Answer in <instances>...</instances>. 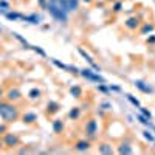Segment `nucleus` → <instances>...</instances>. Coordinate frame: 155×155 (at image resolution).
Masks as SVG:
<instances>
[{"label": "nucleus", "mask_w": 155, "mask_h": 155, "mask_svg": "<svg viewBox=\"0 0 155 155\" xmlns=\"http://www.w3.org/2000/svg\"><path fill=\"white\" fill-rule=\"evenodd\" d=\"M0 116L5 121H14L17 119L19 112L14 106H11L9 102H0Z\"/></svg>", "instance_id": "nucleus-1"}, {"label": "nucleus", "mask_w": 155, "mask_h": 155, "mask_svg": "<svg viewBox=\"0 0 155 155\" xmlns=\"http://www.w3.org/2000/svg\"><path fill=\"white\" fill-rule=\"evenodd\" d=\"M47 11L50 14H51V17L53 19H56L58 22H60V23H65L67 22V19H68V13H65L64 9H60L56 3H53V2H50L48 3V6H47Z\"/></svg>", "instance_id": "nucleus-2"}, {"label": "nucleus", "mask_w": 155, "mask_h": 155, "mask_svg": "<svg viewBox=\"0 0 155 155\" xmlns=\"http://www.w3.org/2000/svg\"><path fill=\"white\" fill-rule=\"evenodd\" d=\"M79 75L82 78H85L87 81H92V82H99V84H106V79L101 76V75H98L96 71H92L90 68H82L79 71Z\"/></svg>", "instance_id": "nucleus-3"}, {"label": "nucleus", "mask_w": 155, "mask_h": 155, "mask_svg": "<svg viewBox=\"0 0 155 155\" xmlns=\"http://www.w3.org/2000/svg\"><path fill=\"white\" fill-rule=\"evenodd\" d=\"M85 135H87V138L88 140H95L96 138V134H98V123H96V119H88L87 123H85Z\"/></svg>", "instance_id": "nucleus-4"}, {"label": "nucleus", "mask_w": 155, "mask_h": 155, "mask_svg": "<svg viewBox=\"0 0 155 155\" xmlns=\"http://www.w3.org/2000/svg\"><path fill=\"white\" fill-rule=\"evenodd\" d=\"M134 85L138 88L140 92H143V93H154V88L149 85V84H146L144 81H141V79H135V82H134Z\"/></svg>", "instance_id": "nucleus-5"}, {"label": "nucleus", "mask_w": 155, "mask_h": 155, "mask_svg": "<svg viewBox=\"0 0 155 155\" xmlns=\"http://www.w3.org/2000/svg\"><path fill=\"white\" fill-rule=\"evenodd\" d=\"M78 53H79L81 56L84 58V59L87 60V62H88V64H90L93 68L96 70V73H99V71H101V67H98V65H96V62H95V60H93V58L90 56V54H87V53H85V51H84V50H82V48H78Z\"/></svg>", "instance_id": "nucleus-6"}, {"label": "nucleus", "mask_w": 155, "mask_h": 155, "mask_svg": "<svg viewBox=\"0 0 155 155\" xmlns=\"http://www.w3.org/2000/svg\"><path fill=\"white\" fill-rule=\"evenodd\" d=\"M90 140H79L75 144V151L76 152H87L88 149H90Z\"/></svg>", "instance_id": "nucleus-7"}, {"label": "nucleus", "mask_w": 155, "mask_h": 155, "mask_svg": "<svg viewBox=\"0 0 155 155\" xmlns=\"http://www.w3.org/2000/svg\"><path fill=\"white\" fill-rule=\"evenodd\" d=\"M124 25H126L127 30H137L138 26H140V19H138L137 16H135V17H129L124 22Z\"/></svg>", "instance_id": "nucleus-8"}, {"label": "nucleus", "mask_w": 155, "mask_h": 155, "mask_svg": "<svg viewBox=\"0 0 155 155\" xmlns=\"http://www.w3.org/2000/svg\"><path fill=\"white\" fill-rule=\"evenodd\" d=\"M5 144L9 146V147H14L19 144V137L14 135V134H8L6 137H5Z\"/></svg>", "instance_id": "nucleus-9"}, {"label": "nucleus", "mask_w": 155, "mask_h": 155, "mask_svg": "<svg viewBox=\"0 0 155 155\" xmlns=\"http://www.w3.org/2000/svg\"><path fill=\"white\" fill-rule=\"evenodd\" d=\"M98 152L104 154V155H112L113 147H112V144H109V143H101V144L98 146Z\"/></svg>", "instance_id": "nucleus-10"}, {"label": "nucleus", "mask_w": 155, "mask_h": 155, "mask_svg": "<svg viewBox=\"0 0 155 155\" xmlns=\"http://www.w3.org/2000/svg\"><path fill=\"white\" fill-rule=\"evenodd\" d=\"M22 20L30 22V23H33V25H37V23H41L42 17H41V16H37V14H33V16H22Z\"/></svg>", "instance_id": "nucleus-11"}, {"label": "nucleus", "mask_w": 155, "mask_h": 155, "mask_svg": "<svg viewBox=\"0 0 155 155\" xmlns=\"http://www.w3.org/2000/svg\"><path fill=\"white\" fill-rule=\"evenodd\" d=\"M132 152H134V149L130 147L129 143H121V144L118 146V154H126V155H130Z\"/></svg>", "instance_id": "nucleus-12"}, {"label": "nucleus", "mask_w": 155, "mask_h": 155, "mask_svg": "<svg viewBox=\"0 0 155 155\" xmlns=\"http://www.w3.org/2000/svg\"><path fill=\"white\" fill-rule=\"evenodd\" d=\"M22 119H23V123H26V124H33L34 121H37V115L28 112V113H25L23 116H22Z\"/></svg>", "instance_id": "nucleus-13"}, {"label": "nucleus", "mask_w": 155, "mask_h": 155, "mask_svg": "<svg viewBox=\"0 0 155 155\" xmlns=\"http://www.w3.org/2000/svg\"><path fill=\"white\" fill-rule=\"evenodd\" d=\"M62 130H64L62 119H54L53 121V132L54 134H62Z\"/></svg>", "instance_id": "nucleus-14"}, {"label": "nucleus", "mask_w": 155, "mask_h": 155, "mask_svg": "<svg viewBox=\"0 0 155 155\" xmlns=\"http://www.w3.org/2000/svg\"><path fill=\"white\" fill-rule=\"evenodd\" d=\"M70 95L76 98V99H79L82 98V88L79 85H73V87H70Z\"/></svg>", "instance_id": "nucleus-15"}, {"label": "nucleus", "mask_w": 155, "mask_h": 155, "mask_svg": "<svg viewBox=\"0 0 155 155\" xmlns=\"http://www.w3.org/2000/svg\"><path fill=\"white\" fill-rule=\"evenodd\" d=\"M59 109H60V106H59V102H56V101H50L48 106H47L48 113H56V112H59Z\"/></svg>", "instance_id": "nucleus-16"}, {"label": "nucleus", "mask_w": 155, "mask_h": 155, "mask_svg": "<svg viewBox=\"0 0 155 155\" xmlns=\"http://www.w3.org/2000/svg\"><path fill=\"white\" fill-rule=\"evenodd\" d=\"M79 116H81V107H73L70 110V113H68V118L70 119H79Z\"/></svg>", "instance_id": "nucleus-17"}, {"label": "nucleus", "mask_w": 155, "mask_h": 155, "mask_svg": "<svg viewBox=\"0 0 155 155\" xmlns=\"http://www.w3.org/2000/svg\"><path fill=\"white\" fill-rule=\"evenodd\" d=\"M8 99H9V101H17V99H20V92L17 90V88L9 90L8 92Z\"/></svg>", "instance_id": "nucleus-18"}, {"label": "nucleus", "mask_w": 155, "mask_h": 155, "mask_svg": "<svg viewBox=\"0 0 155 155\" xmlns=\"http://www.w3.org/2000/svg\"><path fill=\"white\" fill-rule=\"evenodd\" d=\"M154 30H155V26L152 23H144V25H143V28L140 30V33H141V34H151Z\"/></svg>", "instance_id": "nucleus-19"}, {"label": "nucleus", "mask_w": 155, "mask_h": 155, "mask_svg": "<svg viewBox=\"0 0 155 155\" xmlns=\"http://www.w3.org/2000/svg\"><path fill=\"white\" fill-rule=\"evenodd\" d=\"M137 119L140 121L141 124H144V126H149V127L152 126L151 119H149V118H146V116H144V115H141V113H138V115H137Z\"/></svg>", "instance_id": "nucleus-20"}, {"label": "nucleus", "mask_w": 155, "mask_h": 155, "mask_svg": "<svg viewBox=\"0 0 155 155\" xmlns=\"http://www.w3.org/2000/svg\"><path fill=\"white\" fill-rule=\"evenodd\" d=\"M51 62L56 65V67H59L60 70H64V71H68L70 70V65H65L64 62H60V60H58V59H51Z\"/></svg>", "instance_id": "nucleus-21"}, {"label": "nucleus", "mask_w": 155, "mask_h": 155, "mask_svg": "<svg viewBox=\"0 0 155 155\" xmlns=\"http://www.w3.org/2000/svg\"><path fill=\"white\" fill-rule=\"evenodd\" d=\"M28 95H30L31 99H39L41 98V90H39V88H31Z\"/></svg>", "instance_id": "nucleus-22"}, {"label": "nucleus", "mask_w": 155, "mask_h": 155, "mask_svg": "<svg viewBox=\"0 0 155 155\" xmlns=\"http://www.w3.org/2000/svg\"><path fill=\"white\" fill-rule=\"evenodd\" d=\"M78 2H79V0H67L68 11H76L78 9Z\"/></svg>", "instance_id": "nucleus-23"}, {"label": "nucleus", "mask_w": 155, "mask_h": 155, "mask_svg": "<svg viewBox=\"0 0 155 155\" xmlns=\"http://www.w3.org/2000/svg\"><path fill=\"white\" fill-rule=\"evenodd\" d=\"M8 9H9V3H8V2H5V0H0V13L6 14V13H8Z\"/></svg>", "instance_id": "nucleus-24"}, {"label": "nucleus", "mask_w": 155, "mask_h": 155, "mask_svg": "<svg viewBox=\"0 0 155 155\" xmlns=\"http://www.w3.org/2000/svg\"><path fill=\"white\" fill-rule=\"evenodd\" d=\"M5 16H6V19H9V20H17V19H22V14H19V13H6Z\"/></svg>", "instance_id": "nucleus-25"}, {"label": "nucleus", "mask_w": 155, "mask_h": 155, "mask_svg": "<svg viewBox=\"0 0 155 155\" xmlns=\"http://www.w3.org/2000/svg\"><path fill=\"white\" fill-rule=\"evenodd\" d=\"M13 36H14L16 39H17V41H20L22 43H23V47H25V48H30V43H28V42H26V41H25V39H23V37H22L20 34H17V33H13Z\"/></svg>", "instance_id": "nucleus-26"}, {"label": "nucleus", "mask_w": 155, "mask_h": 155, "mask_svg": "<svg viewBox=\"0 0 155 155\" xmlns=\"http://www.w3.org/2000/svg\"><path fill=\"white\" fill-rule=\"evenodd\" d=\"M138 109H140V112H141V115H144L146 116V118H149V119H152V113L151 112H149V110L146 109V107H138Z\"/></svg>", "instance_id": "nucleus-27"}, {"label": "nucleus", "mask_w": 155, "mask_h": 155, "mask_svg": "<svg viewBox=\"0 0 155 155\" xmlns=\"http://www.w3.org/2000/svg\"><path fill=\"white\" fill-rule=\"evenodd\" d=\"M126 96H127V99H129V101H130L132 104H134L135 107H140V106H141V104H140V101H138V99H137L135 96H132V95H126Z\"/></svg>", "instance_id": "nucleus-28"}, {"label": "nucleus", "mask_w": 155, "mask_h": 155, "mask_svg": "<svg viewBox=\"0 0 155 155\" xmlns=\"http://www.w3.org/2000/svg\"><path fill=\"white\" fill-rule=\"evenodd\" d=\"M143 135H144V138H146L147 141H151V143H155V138H154V135H152L151 132H149V130H144V132H143Z\"/></svg>", "instance_id": "nucleus-29"}, {"label": "nucleus", "mask_w": 155, "mask_h": 155, "mask_svg": "<svg viewBox=\"0 0 155 155\" xmlns=\"http://www.w3.org/2000/svg\"><path fill=\"white\" fill-rule=\"evenodd\" d=\"M30 48L33 50V51H36V53H39V54H41V56H47V53H45V51H43V50H42V48H39V47H34V45H30Z\"/></svg>", "instance_id": "nucleus-30"}, {"label": "nucleus", "mask_w": 155, "mask_h": 155, "mask_svg": "<svg viewBox=\"0 0 155 155\" xmlns=\"http://www.w3.org/2000/svg\"><path fill=\"white\" fill-rule=\"evenodd\" d=\"M112 9H113V13H119V11L123 9V3H121V2H116V3L113 5Z\"/></svg>", "instance_id": "nucleus-31"}, {"label": "nucleus", "mask_w": 155, "mask_h": 155, "mask_svg": "<svg viewBox=\"0 0 155 155\" xmlns=\"http://www.w3.org/2000/svg\"><path fill=\"white\" fill-rule=\"evenodd\" d=\"M96 88H98L99 92H102V93H107V92H110V90H109V87H107L106 84H99Z\"/></svg>", "instance_id": "nucleus-32"}, {"label": "nucleus", "mask_w": 155, "mask_h": 155, "mask_svg": "<svg viewBox=\"0 0 155 155\" xmlns=\"http://www.w3.org/2000/svg\"><path fill=\"white\" fill-rule=\"evenodd\" d=\"M37 2H39V6H41L42 9H47V6H48L47 0H37Z\"/></svg>", "instance_id": "nucleus-33"}, {"label": "nucleus", "mask_w": 155, "mask_h": 155, "mask_svg": "<svg viewBox=\"0 0 155 155\" xmlns=\"http://www.w3.org/2000/svg\"><path fill=\"white\" fill-rule=\"evenodd\" d=\"M109 90L110 92H121V87H118V85H109Z\"/></svg>", "instance_id": "nucleus-34"}, {"label": "nucleus", "mask_w": 155, "mask_h": 155, "mask_svg": "<svg viewBox=\"0 0 155 155\" xmlns=\"http://www.w3.org/2000/svg\"><path fill=\"white\" fill-rule=\"evenodd\" d=\"M147 43H155V36H149V39H147Z\"/></svg>", "instance_id": "nucleus-35"}, {"label": "nucleus", "mask_w": 155, "mask_h": 155, "mask_svg": "<svg viewBox=\"0 0 155 155\" xmlns=\"http://www.w3.org/2000/svg\"><path fill=\"white\" fill-rule=\"evenodd\" d=\"M101 107H104V109H106V110H109V109H110V104H107V102H104V104H102V106H101Z\"/></svg>", "instance_id": "nucleus-36"}, {"label": "nucleus", "mask_w": 155, "mask_h": 155, "mask_svg": "<svg viewBox=\"0 0 155 155\" xmlns=\"http://www.w3.org/2000/svg\"><path fill=\"white\" fill-rule=\"evenodd\" d=\"M5 130H6V127H5V126H0V134H3Z\"/></svg>", "instance_id": "nucleus-37"}, {"label": "nucleus", "mask_w": 155, "mask_h": 155, "mask_svg": "<svg viewBox=\"0 0 155 155\" xmlns=\"http://www.w3.org/2000/svg\"><path fill=\"white\" fill-rule=\"evenodd\" d=\"M82 2H85V3H92L93 0H82Z\"/></svg>", "instance_id": "nucleus-38"}, {"label": "nucleus", "mask_w": 155, "mask_h": 155, "mask_svg": "<svg viewBox=\"0 0 155 155\" xmlns=\"http://www.w3.org/2000/svg\"><path fill=\"white\" fill-rule=\"evenodd\" d=\"M109 2H116V0H109Z\"/></svg>", "instance_id": "nucleus-39"}, {"label": "nucleus", "mask_w": 155, "mask_h": 155, "mask_svg": "<svg viewBox=\"0 0 155 155\" xmlns=\"http://www.w3.org/2000/svg\"><path fill=\"white\" fill-rule=\"evenodd\" d=\"M154 129H155V126H154Z\"/></svg>", "instance_id": "nucleus-40"}]
</instances>
